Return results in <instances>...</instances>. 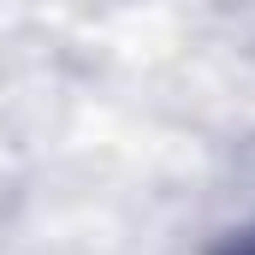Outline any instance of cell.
<instances>
[{
	"label": "cell",
	"mask_w": 255,
	"mask_h": 255,
	"mask_svg": "<svg viewBox=\"0 0 255 255\" xmlns=\"http://www.w3.org/2000/svg\"><path fill=\"white\" fill-rule=\"evenodd\" d=\"M214 255H255V226H250V232H232Z\"/></svg>",
	"instance_id": "6da1fadb"
}]
</instances>
